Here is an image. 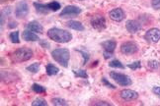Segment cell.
<instances>
[{
	"label": "cell",
	"instance_id": "6da1fadb",
	"mask_svg": "<svg viewBox=\"0 0 160 106\" xmlns=\"http://www.w3.org/2000/svg\"><path fill=\"white\" fill-rule=\"evenodd\" d=\"M48 36L54 42L58 43H66L72 39V35L62 29L52 28L48 30Z\"/></svg>",
	"mask_w": 160,
	"mask_h": 106
},
{
	"label": "cell",
	"instance_id": "7a4b0ae2",
	"mask_svg": "<svg viewBox=\"0 0 160 106\" xmlns=\"http://www.w3.org/2000/svg\"><path fill=\"white\" fill-rule=\"evenodd\" d=\"M33 51L28 47H21L18 48L10 55L11 61L14 63H22L26 62L33 57Z\"/></svg>",
	"mask_w": 160,
	"mask_h": 106
},
{
	"label": "cell",
	"instance_id": "3957f363",
	"mask_svg": "<svg viewBox=\"0 0 160 106\" xmlns=\"http://www.w3.org/2000/svg\"><path fill=\"white\" fill-rule=\"evenodd\" d=\"M52 56L55 62L64 68L68 67V62L70 59V52L66 48H57L52 51Z\"/></svg>",
	"mask_w": 160,
	"mask_h": 106
},
{
	"label": "cell",
	"instance_id": "277c9868",
	"mask_svg": "<svg viewBox=\"0 0 160 106\" xmlns=\"http://www.w3.org/2000/svg\"><path fill=\"white\" fill-rule=\"evenodd\" d=\"M91 26L93 29H95L98 32H102L107 28V22L106 19L102 15H94L90 19Z\"/></svg>",
	"mask_w": 160,
	"mask_h": 106
},
{
	"label": "cell",
	"instance_id": "5b68a950",
	"mask_svg": "<svg viewBox=\"0 0 160 106\" xmlns=\"http://www.w3.org/2000/svg\"><path fill=\"white\" fill-rule=\"evenodd\" d=\"M110 77L112 78L117 84L122 85V86H128V85H131L132 84V79L125 74L117 73V72H111Z\"/></svg>",
	"mask_w": 160,
	"mask_h": 106
},
{
	"label": "cell",
	"instance_id": "8992f818",
	"mask_svg": "<svg viewBox=\"0 0 160 106\" xmlns=\"http://www.w3.org/2000/svg\"><path fill=\"white\" fill-rule=\"evenodd\" d=\"M82 12V9L77 7V6L74 5H68L65 6L63 8V10L59 13V17L60 18H70V17H76L78 16L80 13Z\"/></svg>",
	"mask_w": 160,
	"mask_h": 106
},
{
	"label": "cell",
	"instance_id": "52a82bcc",
	"mask_svg": "<svg viewBox=\"0 0 160 106\" xmlns=\"http://www.w3.org/2000/svg\"><path fill=\"white\" fill-rule=\"evenodd\" d=\"M29 11H30V9H29L28 3L25 1V0H23V1H20L19 3L17 4V6H16L15 16L18 19H24L25 17L28 16Z\"/></svg>",
	"mask_w": 160,
	"mask_h": 106
},
{
	"label": "cell",
	"instance_id": "ba28073f",
	"mask_svg": "<svg viewBox=\"0 0 160 106\" xmlns=\"http://www.w3.org/2000/svg\"><path fill=\"white\" fill-rule=\"evenodd\" d=\"M138 51V45L133 41H127L121 45V52L125 55H132Z\"/></svg>",
	"mask_w": 160,
	"mask_h": 106
},
{
	"label": "cell",
	"instance_id": "9c48e42d",
	"mask_svg": "<svg viewBox=\"0 0 160 106\" xmlns=\"http://www.w3.org/2000/svg\"><path fill=\"white\" fill-rule=\"evenodd\" d=\"M145 40L150 43H157L160 40V30L157 28H152L145 33Z\"/></svg>",
	"mask_w": 160,
	"mask_h": 106
},
{
	"label": "cell",
	"instance_id": "30bf717a",
	"mask_svg": "<svg viewBox=\"0 0 160 106\" xmlns=\"http://www.w3.org/2000/svg\"><path fill=\"white\" fill-rule=\"evenodd\" d=\"M109 16L111 20L115 22H122L126 18V13L122 8H116L109 12Z\"/></svg>",
	"mask_w": 160,
	"mask_h": 106
},
{
	"label": "cell",
	"instance_id": "8fae6325",
	"mask_svg": "<svg viewBox=\"0 0 160 106\" xmlns=\"http://www.w3.org/2000/svg\"><path fill=\"white\" fill-rule=\"evenodd\" d=\"M126 29L128 33L137 34L141 30V24L135 20H128L126 23Z\"/></svg>",
	"mask_w": 160,
	"mask_h": 106
},
{
	"label": "cell",
	"instance_id": "7c38bea8",
	"mask_svg": "<svg viewBox=\"0 0 160 106\" xmlns=\"http://www.w3.org/2000/svg\"><path fill=\"white\" fill-rule=\"evenodd\" d=\"M120 95L122 99H125L127 101L134 100V99L138 98V93L132 90H122L120 92Z\"/></svg>",
	"mask_w": 160,
	"mask_h": 106
},
{
	"label": "cell",
	"instance_id": "4fadbf2b",
	"mask_svg": "<svg viewBox=\"0 0 160 106\" xmlns=\"http://www.w3.org/2000/svg\"><path fill=\"white\" fill-rule=\"evenodd\" d=\"M33 5L37 11V13H39V14L47 15L50 13V12H52L50 9V6H48V3L44 4V3H40V2H34Z\"/></svg>",
	"mask_w": 160,
	"mask_h": 106
},
{
	"label": "cell",
	"instance_id": "5bb4252c",
	"mask_svg": "<svg viewBox=\"0 0 160 106\" xmlns=\"http://www.w3.org/2000/svg\"><path fill=\"white\" fill-rule=\"evenodd\" d=\"M22 39L26 41H39L40 40V37L36 35V33L32 32V30H24L22 34Z\"/></svg>",
	"mask_w": 160,
	"mask_h": 106
},
{
	"label": "cell",
	"instance_id": "9a60e30c",
	"mask_svg": "<svg viewBox=\"0 0 160 106\" xmlns=\"http://www.w3.org/2000/svg\"><path fill=\"white\" fill-rule=\"evenodd\" d=\"M27 29L30 30H32V32L37 33V34H42V30H44L42 26L37 21H32V22L28 23Z\"/></svg>",
	"mask_w": 160,
	"mask_h": 106
},
{
	"label": "cell",
	"instance_id": "2e32d148",
	"mask_svg": "<svg viewBox=\"0 0 160 106\" xmlns=\"http://www.w3.org/2000/svg\"><path fill=\"white\" fill-rule=\"evenodd\" d=\"M101 46L104 48V50L107 51V52H114L116 46H117V41L115 40H106V41H103L101 43Z\"/></svg>",
	"mask_w": 160,
	"mask_h": 106
},
{
	"label": "cell",
	"instance_id": "e0dca14e",
	"mask_svg": "<svg viewBox=\"0 0 160 106\" xmlns=\"http://www.w3.org/2000/svg\"><path fill=\"white\" fill-rule=\"evenodd\" d=\"M66 26L68 27L69 29L74 30H78V32H83V30H85L84 26L81 23L78 22V21H74V20L66 22Z\"/></svg>",
	"mask_w": 160,
	"mask_h": 106
},
{
	"label": "cell",
	"instance_id": "ac0fdd59",
	"mask_svg": "<svg viewBox=\"0 0 160 106\" xmlns=\"http://www.w3.org/2000/svg\"><path fill=\"white\" fill-rule=\"evenodd\" d=\"M46 71H47L48 76H55V75L58 74L59 69L57 66H54L53 64H48L46 66Z\"/></svg>",
	"mask_w": 160,
	"mask_h": 106
},
{
	"label": "cell",
	"instance_id": "d6986e66",
	"mask_svg": "<svg viewBox=\"0 0 160 106\" xmlns=\"http://www.w3.org/2000/svg\"><path fill=\"white\" fill-rule=\"evenodd\" d=\"M52 103L55 106H67L66 100H64L63 98H58V97H54L52 99Z\"/></svg>",
	"mask_w": 160,
	"mask_h": 106
},
{
	"label": "cell",
	"instance_id": "ffe728a7",
	"mask_svg": "<svg viewBox=\"0 0 160 106\" xmlns=\"http://www.w3.org/2000/svg\"><path fill=\"white\" fill-rule=\"evenodd\" d=\"M40 63H34L32 65H30L26 68V70L29 71L30 73H33V74H37L39 71H40Z\"/></svg>",
	"mask_w": 160,
	"mask_h": 106
},
{
	"label": "cell",
	"instance_id": "44dd1931",
	"mask_svg": "<svg viewBox=\"0 0 160 106\" xmlns=\"http://www.w3.org/2000/svg\"><path fill=\"white\" fill-rule=\"evenodd\" d=\"M76 78H82V79H88V74L85 70H73L72 71Z\"/></svg>",
	"mask_w": 160,
	"mask_h": 106
},
{
	"label": "cell",
	"instance_id": "7402d4cb",
	"mask_svg": "<svg viewBox=\"0 0 160 106\" xmlns=\"http://www.w3.org/2000/svg\"><path fill=\"white\" fill-rule=\"evenodd\" d=\"M32 90L37 93H46V91H47L46 88H44L42 85H38V84H34L32 85Z\"/></svg>",
	"mask_w": 160,
	"mask_h": 106
},
{
	"label": "cell",
	"instance_id": "603a6c76",
	"mask_svg": "<svg viewBox=\"0 0 160 106\" xmlns=\"http://www.w3.org/2000/svg\"><path fill=\"white\" fill-rule=\"evenodd\" d=\"M9 39H10L11 42H13V43H19V42H20L19 32H12V33L9 35Z\"/></svg>",
	"mask_w": 160,
	"mask_h": 106
},
{
	"label": "cell",
	"instance_id": "cb8c5ba5",
	"mask_svg": "<svg viewBox=\"0 0 160 106\" xmlns=\"http://www.w3.org/2000/svg\"><path fill=\"white\" fill-rule=\"evenodd\" d=\"M109 66L111 68H118V69H125V66L122 64V62L119 60H113L109 63Z\"/></svg>",
	"mask_w": 160,
	"mask_h": 106
},
{
	"label": "cell",
	"instance_id": "d4e9b609",
	"mask_svg": "<svg viewBox=\"0 0 160 106\" xmlns=\"http://www.w3.org/2000/svg\"><path fill=\"white\" fill-rule=\"evenodd\" d=\"M33 106H47L48 102L42 98H36L35 100L32 102Z\"/></svg>",
	"mask_w": 160,
	"mask_h": 106
},
{
	"label": "cell",
	"instance_id": "484cf974",
	"mask_svg": "<svg viewBox=\"0 0 160 106\" xmlns=\"http://www.w3.org/2000/svg\"><path fill=\"white\" fill-rule=\"evenodd\" d=\"M48 6H50V9L52 12H55L60 9V4L57 1H52L51 3H48Z\"/></svg>",
	"mask_w": 160,
	"mask_h": 106
},
{
	"label": "cell",
	"instance_id": "4316f807",
	"mask_svg": "<svg viewBox=\"0 0 160 106\" xmlns=\"http://www.w3.org/2000/svg\"><path fill=\"white\" fill-rule=\"evenodd\" d=\"M128 67L130 68V69L133 70V71L137 70V69H140V68H141V62L140 61H135V62H133V63H132V64H128Z\"/></svg>",
	"mask_w": 160,
	"mask_h": 106
},
{
	"label": "cell",
	"instance_id": "83f0119b",
	"mask_svg": "<svg viewBox=\"0 0 160 106\" xmlns=\"http://www.w3.org/2000/svg\"><path fill=\"white\" fill-rule=\"evenodd\" d=\"M148 66L150 69H158L160 66V63L155 60H150V61H148Z\"/></svg>",
	"mask_w": 160,
	"mask_h": 106
},
{
	"label": "cell",
	"instance_id": "f1b7e54d",
	"mask_svg": "<svg viewBox=\"0 0 160 106\" xmlns=\"http://www.w3.org/2000/svg\"><path fill=\"white\" fill-rule=\"evenodd\" d=\"M77 51L78 52H80L81 53V55H82V57L84 58V60H83V65H86V63L88 62V60L90 59V55L87 53V52H85V51H82V50H78L77 49Z\"/></svg>",
	"mask_w": 160,
	"mask_h": 106
},
{
	"label": "cell",
	"instance_id": "f546056e",
	"mask_svg": "<svg viewBox=\"0 0 160 106\" xmlns=\"http://www.w3.org/2000/svg\"><path fill=\"white\" fill-rule=\"evenodd\" d=\"M151 6L153 9L159 10L160 9V0H151Z\"/></svg>",
	"mask_w": 160,
	"mask_h": 106
},
{
	"label": "cell",
	"instance_id": "4dcf8cb0",
	"mask_svg": "<svg viewBox=\"0 0 160 106\" xmlns=\"http://www.w3.org/2000/svg\"><path fill=\"white\" fill-rule=\"evenodd\" d=\"M102 83H103V85H106V86H108V88H110V89H116V86L114 85H112L108 80H106V78H102Z\"/></svg>",
	"mask_w": 160,
	"mask_h": 106
},
{
	"label": "cell",
	"instance_id": "1f68e13d",
	"mask_svg": "<svg viewBox=\"0 0 160 106\" xmlns=\"http://www.w3.org/2000/svg\"><path fill=\"white\" fill-rule=\"evenodd\" d=\"M152 92L160 98V86H157V85L153 86V88H152Z\"/></svg>",
	"mask_w": 160,
	"mask_h": 106
},
{
	"label": "cell",
	"instance_id": "d6a6232c",
	"mask_svg": "<svg viewBox=\"0 0 160 106\" xmlns=\"http://www.w3.org/2000/svg\"><path fill=\"white\" fill-rule=\"evenodd\" d=\"M92 105H103V106H111V104L109 102L106 101H98L97 103H93Z\"/></svg>",
	"mask_w": 160,
	"mask_h": 106
},
{
	"label": "cell",
	"instance_id": "836d02e7",
	"mask_svg": "<svg viewBox=\"0 0 160 106\" xmlns=\"http://www.w3.org/2000/svg\"><path fill=\"white\" fill-rule=\"evenodd\" d=\"M18 26L17 25V23L15 22V21H11V22H9V24H8V28L9 29H14V28H16Z\"/></svg>",
	"mask_w": 160,
	"mask_h": 106
},
{
	"label": "cell",
	"instance_id": "e575fe53",
	"mask_svg": "<svg viewBox=\"0 0 160 106\" xmlns=\"http://www.w3.org/2000/svg\"><path fill=\"white\" fill-rule=\"evenodd\" d=\"M113 56V53L112 52H107V51H104V58L105 59H108L110 57H112Z\"/></svg>",
	"mask_w": 160,
	"mask_h": 106
},
{
	"label": "cell",
	"instance_id": "d590c367",
	"mask_svg": "<svg viewBox=\"0 0 160 106\" xmlns=\"http://www.w3.org/2000/svg\"><path fill=\"white\" fill-rule=\"evenodd\" d=\"M40 43H41V45H42V46H46V48H48V47H50V45H48V43L47 41H45V40H42Z\"/></svg>",
	"mask_w": 160,
	"mask_h": 106
},
{
	"label": "cell",
	"instance_id": "8d00e7d4",
	"mask_svg": "<svg viewBox=\"0 0 160 106\" xmlns=\"http://www.w3.org/2000/svg\"><path fill=\"white\" fill-rule=\"evenodd\" d=\"M79 1H83V0H79Z\"/></svg>",
	"mask_w": 160,
	"mask_h": 106
}]
</instances>
